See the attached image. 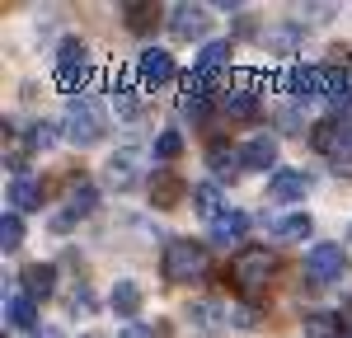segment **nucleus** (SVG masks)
<instances>
[{"mask_svg":"<svg viewBox=\"0 0 352 338\" xmlns=\"http://www.w3.org/2000/svg\"><path fill=\"white\" fill-rule=\"evenodd\" d=\"M272 273H277L272 249H263V245H244V249H235L230 273H226V278L235 282V291H240L244 301H258V296L268 291V278H272Z\"/></svg>","mask_w":352,"mask_h":338,"instance_id":"f257e3e1","label":"nucleus"},{"mask_svg":"<svg viewBox=\"0 0 352 338\" xmlns=\"http://www.w3.org/2000/svg\"><path fill=\"white\" fill-rule=\"evenodd\" d=\"M61 137L71 141V146H80V150H89V146L104 141V109H99L94 94H71V99H66Z\"/></svg>","mask_w":352,"mask_h":338,"instance_id":"f03ea898","label":"nucleus"},{"mask_svg":"<svg viewBox=\"0 0 352 338\" xmlns=\"http://www.w3.org/2000/svg\"><path fill=\"white\" fill-rule=\"evenodd\" d=\"M160 273L169 286H188L207 273V245H197V240H169L160 254Z\"/></svg>","mask_w":352,"mask_h":338,"instance_id":"7ed1b4c3","label":"nucleus"},{"mask_svg":"<svg viewBox=\"0 0 352 338\" xmlns=\"http://www.w3.org/2000/svg\"><path fill=\"white\" fill-rule=\"evenodd\" d=\"M89 76H94L89 47H85L80 38H61V47H56V84H61L66 94H85Z\"/></svg>","mask_w":352,"mask_h":338,"instance_id":"20e7f679","label":"nucleus"},{"mask_svg":"<svg viewBox=\"0 0 352 338\" xmlns=\"http://www.w3.org/2000/svg\"><path fill=\"white\" fill-rule=\"evenodd\" d=\"M310 146H315L320 155H333V165L348 160L352 155V117L333 113V117H324V122H315V127H310Z\"/></svg>","mask_w":352,"mask_h":338,"instance_id":"39448f33","label":"nucleus"},{"mask_svg":"<svg viewBox=\"0 0 352 338\" xmlns=\"http://www.w3.org/2000/svg\"><path fill=\"white\" fill-rule=\"evenodd\" d=\"M141 179H146V155H141L136 146H122V150H113V155H109V165H104V183H109L113 193H132Z\"/></svg>","mask_w":352,"mask_h":338,"instance_id":"423d86ee","label":"nucleus"},{"mask_svg":"<svg viewBox=\"0 0 352 338\" xmlns=\"http://www.w3.org/2000/svg\"><path fill=\"white\" fill-rule=\"evenodd\" d=\"M132 76L141 80V89H160V84L179 80V66H174V56L164 47H141L132 61Z\"/></svg>","mask_w":352,"mask_h":338,"instance_id":"0eeeda50","label":"nucleus"},{"mask_svg":"<svg viewBox=\"0 0 352 338\" xmlns=\"http://www.w3.org/2000/svg\"><path fill=\"white\" fill-rule=\"evenodd\" d=\"M164 28H169V38H179V43L207 38L212 10H207V5H169V10H164Z\"/></svg>","mask_w":352,"mask_h":338,"instance_id":"6e6552de","label":"nucleus"},{"mask_svg":"<svg viewBox=\"0 0 352 338\" xmlns=\"http://www.w3.org/2000/svg\"><path fill=\"white\" fill-rule=\"evenodd\" d=\"M277 89L292 99V104H310V99H324V66H287Z\"/></svg>","mask_w":352,"mask_h":338,"instance_id":"1a4fd4ad","label":"nucleus"},{"mask_svg":"<svg viewBox=\"0 0 352 338\" xmlns=\"http://www.w3.org/2000/svg\"><path fill=\"white\" fill-rule=\"evenodd\" d=\"M343 268H348L343 245H310V254H305V278L315 282V286L338 282V278H343Z\"/></svg>","mask_w":352,"mask_h":338,"instance_id":"9d476101","label":"nucleus"},{"mask_svg":"<svg viewBox=\"0 0 352 338\" xmlns=\"http://www.w3.org/2000/svg\"><path fill=\"white\" fill-rule=\"evenodd\" d=\"M94 207H99V188H94V183H76V188L66 193V212L52 216V230H71L76 221L94 216Z\"/></svg>","mask_w":352,"mask_h":338,"instance_id":"9b49d317","label":"nucleus"},{"mask_svg":"<svg viewBox=\"0 0 352 338\" xmlns=\"http://www.w3.org/2000/svg\"><path fill=\"white\" fill-rule=\"evenodd\" d=\"M315 188V179L305 169H277L268 174V197L272 202H305V193Z\"/></svg>","mask_w":352,"mask_h":338,"instance_id":"f8f14e48","label":"nucleus"},{"mask_svg":"<svg viewBox=\"0 0 352 338\" xmlns=\"http://www.w3.org/2000/svg\"><path fill=\"white\" fill-rule=\"evenodd\" d=\"M109 104H113L118 117H136V113H141V80H136L132 71H113Z\"/></svg>","mask_w":352,"mask_h":338,"instance_id":"ddd939ff","label":"nucleus"},{"mask_svg":"<svg viewBox=\"0 0 352 338\" xmlns=\"http://www.w3.org/2000/svg\"><path fill=\"white\" fill-rule=\"evenodd\" d=\"M244 235H249V216H244V212H235V207H226L217 221L207 225V240H212V245H221V249L244 245Z\"/></svg>","mask_w":352,"mask_h":338,"instance_id":"4468645a","label":"nucleus"},{"mask_svg":"<svg viewBox=\"0 0 352 338\" xmlns=\"http://www.w3.org/2000/svg\"><path fill=\"white\" fill-rule=\"evenodd\" d=\"M277 137H268V132H258V137H249L240 146V160H244V169H258V174H277Z\"/></svg>","mask_w":352,"mask_h":338,"instance_id":"2eb2a0df","label":"nucleus"},{"mask_svg":"<svg viewBox=\"0 0 352 338\" xmlns=\"http://www.w3.org/2000/svg\"><path fill=\"white\" fill-rule=\"evenodd\" d=\"M221 113L226 117H235V122H249V117H258V89L249 80L230 84L226 94H221Z\"/></svg>","mask_w":352,"mask_h":338,"instance_id":"dca6fc26","label":"nucleus"},{"mask_svg":"<svg viewBox=\"0 0 352 338\" xmlns=\"http://www.w3.org/2000/svg\"><path fill=\"white\" fill-rule=\"evenodd\" d=\"M230 56H235L230 38H212V43H202V52L192 56V71H202V76H217V80H226V66H230Z\"/></svg>","mask_w":352,"mask_h":338,"instance_id":"f3484780","label":"nucleus"},{"mask_svg":"<svg viewBox=\"0 0 352 338\" xmlns=\"http://www.w3.org/2000/svg\"><path fill=\"white\" fill-rule=\"evenodd\" d=\"M184 197H188V183H184L174 169H155V179H151V207L169 212V207H179Z\"/></svg>","mask_w":352,"mask_h":338,"instance_id":"a211bd4d","label":"nucleus"},{"mask_svg":"<svg viewBox=\"0 0 352 338\" xmlns=\"http://www.w3.org/2000/svg\"><path fill=\"white\" fill-rule=\"evenodd\" d=\"M118 14H122V24L132 28V33H151L155 24H164V10L155 0H122Z\"/></svg>","mask_w":352,"mask_h":338,"instance_id":"6ab92c4d","label":"nucleus"},{"mask_svg":"<svg viewBox=\"0 0 352 338\" xmlns=\"http://www.w3.org/2000/svg\"><path fill=\"white\" fill-rule=\"evenodd\" d=\"M19 291L33 296V301H47L56 291V268L52 263H28L24 273H19Z\"/></svg>","mask_w":352,"mask_h":338,"instance_id":"aec40b11","label":"nucleus"},{"mask_svg":"<svg viewBox=\"0 0 352 338\" xmlns=\"http://www.w3.org/2000/svg\"><path fill=\"white\" fill-rule=\"evenodd\" d=\"M188 324L197 334H221L226 324H230V310L221 306V301H192L188 306Z\"/></svg>","mask_w":352,"mask_h":338,"instance_id":"412c9836","label":"nucleus"},{"mask_svg":"<svg viewBox=\"0 0 352 338\" xmlns=\"http://www.w3.org/2000/svg\"><path fill=\"white\" fill-rule=\"evenodd\" d=\"M5 324H10V329H19V334H33V329H38V301L24 296V291L5 296Z\"/></svg>","mask_w":352,"mask_h":338,"instance_id":"4be33fe9","label":"nucleus"},{"mask_svg":"<svg viewBox=\"0 0 352 338\" xmlns=\"http://www.w3.org/2000/svg\"><path fill=\"white\" fill-rule=\"evenodd\" d=\"M207 169L217 174V183H226V179H235L244 169V160H240V150H235L230 141H212V146H207Z\"/></svg>","mask_w":352,"mask_h":338,"instance_id":"5701e85b","label":"nucleus"},{"mask_svg":"<svg viewBox=\"0 0 352 338\" xmlns=\"http://www.w3.org/2000/svg\"><path fill=\"white\" fill-rule=\"evenodd\" d=\"M10 207L24 216V212H43L47 207V188L38 183V179H14L10 183Z\"/></svg>","mask_w":352,"mask_h":338,"instance_id":"b1692460","label":"nucleus"},{"mask_svg":"<svg viewBox=\"0 0 352 338\" xmlns=\"http://www.w3.org/2000/svg\"><path fill=\"white\" fill-rule=\"evenodd\" d=\"M324 104L348 109L352 104V71L348 66H324Z\"/></svg>","mask_w":352,"mask_h":338,"instance_id":"393cba45","label":"nucleus"},{"mask_svg":"<svg viewBox=\"0 0 352 338\" xmlns=\"http://www.w3.org/2000/svg\"><path fill=\"white\" fill-rule=\"evenodd\" d=\"M141 282L132 278H122V282H113V296H109V306L118 310V319H136V310H141Z\"/></svg>","mask_w":352,"mask_h":338,"instance_id":"a878e982","label":"nucleus"},{"mask_svg":"<svg viewBox=\"0 0 352 338\" xmlns=\"http://www.w3.org/2000/svg\"><path fill=\"white\" fill-rule=\"evenodd\" d=\"M192 212H197V216H207V225H212L221 212H226V202H221V183H217V179H212V183H197V188H192Z\"/></svg>","mask_w":352,"mask_h":338,"instance_id":"bb28decb","label":"nucleus"},{"mask_svg":"<svg viewBox=\"0 0 352 338\" xmlns=\"http://www.w3.org/2000/svg\"><path fill=\"white\" fill-rule=\"evenodd\" d=\"M310 230H315L310 212H287V216L272 221V235H277V240H310Z\"/></svg>","mask_w":352,"mask_h":338,"instance_id":"cd10ccee","label":"nucleus"},{"mask_svg":"<svg viewBox=\"0 0 352 338\" xmlns=\"http://www.w3.org/2000/svg\"><path fill=\"white\" fill-rule=\"evenodd\" d=\"M300 38H305V28L300 24H277V28H268V52H277V56H292L300 47Z\"/></svg>","mask_w":352,"mask_h":338,"instance_id":"c85d7f7f","label":"nucleus"},{"mask_svg":"<svg viewBox=\"0 0 352 338\" xmlns=\"http://www.w3.org/2000/svg\"><path fill=\"white\" fill-rule=\"evenodd\" d=\"M305 338H343V319L333 310H310L305 315Z\"/></svg>","mask_w":352,"mask_h":338,"instance_id":"c756f323","label":"nucleus"},{"mask_svg":"<svg viewBox=\"0 0 352 338\" xmlns=\"http://www.w3.org/2000/svg\"><path fill=\"white\" fill-rule=\"evenodd\" d=\"M56 137H61V122H47V117H38V122H28V150H47V146H56Z\"/></svg>","mask_w":352,"mask_h":338,"instance_id":"7c9ffc66","label":"nucleus"},{"mask_svg":"<svg viewBox=\"0 0 352 338\" xmlns=\"http://www.w3.org/2000/svg\"><path fill=\"white\" fill-rule=\"evenodd\" d=\"M0 249L5 254L24 249V216H19V212H5V216H0Z\"/></svg>","mask_w":352,"mask_h":338,"instance_id":"2f4dec72","label":"nucleus"},{"mask_svg":"<svg viewBox=\"0 0 352 338\" xmlns=\"http://www.w3.org/2000/svg\"><path fill=\"white\" fill-rule=\"evenodd\" d=\"M179 155H184V132H174V127L160 132L155 137V160H179Z\"/></svg>","mask_w":352,"mask_h":338,"instance_id":"473e14b6","label":"nucleus"},{"mask_svg":"<svg viewBox=\"0 0 352 338\" xmlns=\"http://www.w3.org/2000/svg\"><path fill=\"white\" fill-rule=\"evenodd\" d=\"M230 324H235V329H258V306H254V301L235 306L230 310Z\"/></svg>","mask_w":352,"mask_h":338,"instance_id":"72a5a7b5","label":"nucleus"},{"mask_svg":"<svg viewBox=\"0 0 352 338\" xmlns=\"http://www.w3.org/2000/svg\"><path fill=\"white\" fill-rule=\"evenodd\" d=\"M179 109H184V117H192V122H207V117H212V99H179Z\"/></svg>","mask_w":352,"mask_h":338,"instance_id":"f704fd0d","label":"nucleus"},{"mask_svg":"<svg viewBox=\"0 0 352 338\" xmlns=\"http://www.w3.org/2000/svg\"><path fill=\"white\" fill-rule=\"evenodd\" d=\"M118 338H155V334H151V329H146L141 319H127V324H122V334H118Z\"/></svg>","mask_w":352,"mask_h":338,"instance_id":"c9c22d12","label":"nucleus"},{"mask_svg":"<svg viewBox=\"0 0 352 338\" xmlns=\"http://www.w3.org/2000/svg\"><path fill=\"white\" fill-rule=\"evenodd\" d=\"M71 306H76V310H94V296H89V286H76V296H71Z\"/></svg>","mask_w":352,"mask_h":338,"instance_id":"e433bc0d","label":"nucleus"},{"mask_svg":"<svg viewBox=\"0 0 352 338\" xmlns=\"http://www.w3.org/2000/svg\"><path fill=\"white\" fill-rule=\"evenodd\" d=\"M33 338H61V329H52V324H38V329H33Z\"/></svg>","mask_w":352,"mask_h":338,"instance_id":"4c0bfd02","label":"nucleus"},{"mask_svg":"<svg viewBox=\"0 0 352 338\" xmlns=\"http://www.w3.org/2000/svg\"><path fill=\"white\" fill-rule=\"evenodd\" d=\"M85 338H104V334H85Z\"/></svg>","mask_w":352,"mask_h":338,"instance_id":"58836bf2","label":"nucleus"},{"mask_svg":"<svg viewBox=\"0 0 352 338\" xmlns=\"http://www.w3.org/2000/svg\"><path fill=\"white\" fill-rule=\"evenodd\" d=\"M348 235H352V230H348Z\"/></svg>","mask_w":352,"mask_h":338,"instance_id":"ea45409f","label":"nucleus"}]
</instances>
